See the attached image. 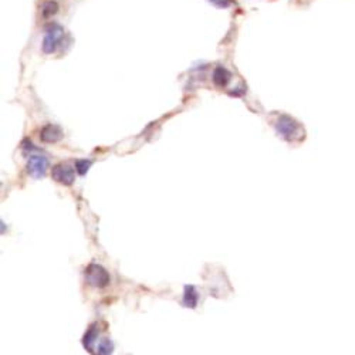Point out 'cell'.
I'll return each instance as SVG.
<instances>
[{
  "label": "cell",
  "mask_w": 355,
  "mask_h": 355,
  "mask_svg": "<svg viewBox=\"0 0 355 355\" xmlns=\"http://www.w3.org/2000/svg\"><path fill=\"white\" fill-rule=\"evenodd\" d=\"M64 37V29L53 23L44 30V39H43V52L46 54H53L61 44Z\"/></svg>",
  "instance_id": "cell-1"
},
{
  "label": "cell",
  "mask_w": 355,
  "mask_h": 355,
  "mask_svg": "<svg viewBox=\"0 0 355 355\" xmlns=\"http://www.w3.org/2000/svg\"><path fill=\"white\" fill-rule=\"evenodd\" d=\"M84 276H86V282L92 287L95 289H104L110 284V274L103 266L99 264L91 263L87 266L86 271H84Z\"/></svg>",
  "instance_id": "cell-2"
},
{
  "label": "cell",
  "mask_w": 355,
  "mask_h": 355,
  "mask_svg": "<svg viewBox=\"0 0 355 355\" xmlns=\"http://www.w3.org/2000/svg\"><path fill=\"white\" fill-rule=\"evenodd\" d=\"M276 130L284 139L293 141L297 135V132L300 131V125L297 124L293 118L287 117V115H282L280 118L277 119Z\"/></svg>",
  "instance_id": "cell-3"
},
{
  "label": "cell",
  "mask_w": 355,
  "mask_h": 355,
  "mask_svg": "<svg viewBox=\"0 0 355 355\" xmlns=\"http://www.w3.org/2000/svg\"><path fill=\"white\" fill-rule=\"evenodd\" d=\"M47 168H48V161L43 155H32L27 161V172L34 179L44 178Z\"/></svg>",
  "instance_id": "cell-4"
},
{
  "label": "cell",
  "mask_w": 355,
  "mask_h": 355,
  "mask_svg": "<svg viewBox=\"0 0 355 355\" xmlns=\"http://www.w3.org/2000/svg\"><path fill=\"white\" fill-rule=\"evenodd\" d=\"M52 176H53L56 182L66 185V186H70V185L74 184V179H75L74 168H71L68 164L56 165L52 169Z\"/></svg>",
  "instance_id": "cell-5"
},
{
  "label": "cell",
  "mask_w": 355,
  "mask_h": 355,
  "mask_svg": "<svg viewBox=\"0 0 355 355\" xmlns=\"http://www.w3.org/2000/svg\"><path fill=\"white\" fill-rule=\"evenodd\" d=\"M63 138V130L57 125L48 124L40 131V139L46 144H54L59 142Z\"/></svg>",
  "instance_id": "cell-6"
},
{
  "label": "cell",
  "mask_w": 355,
  "mask_h": 355,
  "mask_svg": "<svg viewBox=\"0 0 355 355\" xmlns=\"http://www.w3.org/2000/svg\"><path fill=\"white\" fill-rule=\"evenodd\" d=\"M232 79V72L227 70V68H224L223 66H219L215 68V71H213V75H212V80H213V83H215V86L216 87H226L227 84H229V81H231Z\"/></svg>",
  "instance_id": "cell-7"
},
{
  "label": "cell",
  "mask_w": 355,
  "mask_h": 355,
  "mask_svg": "<svg viewBox=\"0 0 355 355\" xmlns=\"http://www.w3.org/2000/svg\"><path fill=\"white\" fill-rule=\"evenodd\" d=\"M197 300H199V294H197L196 289L193 286H185L184 300H182V304L185 307L195 309L197 306Z\"/></svg>",
  "instance_id": "cell-8"
},
{
  "label": "cell",
  "mask_w": 355,
  "mask_h": 355,
  "mask_svg": "<svg viewBox=\"0 0 355 355\" xmlns=\"http://www.w3.org/2000/svg\"><path fill=\"white\" fill-rule=\"evenodd\" d=\"M97 336H98L97 324H92L91 327L88 328V331L86 333L84 338H83V345H84V348H86L88 352H92V351H94V344L97 341Z\"/></svg>",
  "instance_id": "cell-9"
},
{
  "label": "cell",
  "mask_w": 355,
  "mask_h": 355,
  "mask_svg": "<svg viewBox=\"0 0 355 355\" xmlns=\"http://www.w3.org/2000/svg\"><path fill=\"white\" fill-rule=\"evenodd\" d=\"M59 12V5L53 2V0H47L43 3V6L40 9V13H41V17L43 19H50L52 16Z\"/></svg>",
  "instance_id": "cell-10"
},
{
  "label": "cell",
  "mask_w": 355,
  "mask_h": 355,
  "mask_svg": "<svg viewBox=\"0 0 355 355\" xmlns=\"http://www.w3.org/2000/svg\"><path fill=\"white\" fill-rule=\"evenodd\" d=\"M90 166H91V161H88V159L87 161L86 159H77L75 161V171L79 172L81 176L86 175L88 169H90Z\"/></svg>",
  "instance_id": "cell-11"
},
{
  "label": "cell",
  "mask_w": 355,
  "mask_h": 355,
  "mask_svg": "<svg viewBox=\"0 0 355 355\" xmlns=\"http://www.w3.org/2000/svg\"><path fill=\"white\" fill-rule=\"evenodd\" d=\"M112 349H114V345H112L111 340L104 338V340L98 344V349H97V352H98V354H111Z\"/></svg>",
  "instance_id": "cell-12"
},
{
  "label": "cell",
  "mask_w": 355,
  "mask_h": 355,
  "mask_svg": "<svg viewBox=\"0 0 355 355\" xmlns=\"http://www.w3.org/2000/svg\"><path fill=\"white\" fill-rule=\"evenodd\" d=\"M209 2L213 6H216L217 9H227L232 5L231 0H209Z\"/></svg>",
  "instance_id": "cell-13"
}]
</instances>
